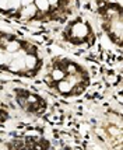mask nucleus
<instances>
[{
    "mask_svg": "<svg viewBox=\"0 0 123 150\" xmlns=\"http://www.w3.org/2000/svg\"><path fill=\"white\" fill-rule=\"evenodd\" d=\"M70 30V38L73 41H84L85 38L90 37V27L83 21H76L74 24H71Z\"/></svg>",
    "mask_w": 123,
    "mask_h": 150,
    "instance_id": "nucleus-1",
    "label": "nucleus"
},
{
    "mask_svg": "<svg viewBox=\"0 0 123 150\" xmlns=\"http://www.w3.org/2000/svg\"><path fill=\"white\" fill-rule=\"evenodd\" d=\"M7 70L11 73H25V63H24V56L20 58H13V60L8 63Z\"/></svg>",
    "mask_w": 123,
    "mask_h": 150,
    "instance_id": "nucleus-2",
    "label": "nucleus"
},
{
    "mask_svg": "<svg viewBox=\"0 0 123 150\" xmlns=\"http://www.w3.org/2000/svg\"><path fill=\"white\" fill-rule=\"evenodd\" d=\"M20 11V17L22 20H32L37 18V14H38V8L35 7V4H28V6L21 7L18 10Z\"/></svg>",
    "mask_w": 123,
    "mask_h": 150,
    "instance_id": "nucleus-3",
    "label": "nucleus"
},
{
    "mask_svg": "<svg viewBox=\"0 0 123 150\" xmlns=\"http://www.w3.org/2000/svg\"><path fill=\"white\" fill-rule=\"evenodd\" d=\"M24 63H25V72H34V70H37V67H38V56L37 55H32V53H27L25 56H24Z\"/></svg>",
    "mask_w": 123,
    "mask_h": 150,
    "instance_id": "nucleus-4",
    "label": "nucleus"
},
{
    "mask_svg": "<svg viewBox=\"0 0 123 150\" xmlns=\"http://www.w3.org/2000/svg\"><path fill=\"white\" fill-rule=\"evenodd\" d=\"M3 48H4V51L8 53H15L22 48V44H21L20 41H17V39H10Z\"/></svg>",
    "mask_w": 123,
    "mask_h": 150,
    "instance_id": "nucleus-5",
    "label": "nucleus"
},
{
    "mask_svg": "<svg viewBox=\"0 0 123 150\" xmlns=\"http://www.w3.org/2000/svg\"><path fill=\"white\" fill-rule=\"evenodd\" d=\"M73 88H74V86H71L66 79L58 81V91L60 94H73Z\"/></svg>",
    "mask_w": 123,
    "mask_h": 150,
    "instance_id": "nucleus-6",
    "label": "nucleus"
},
{
    "mask_svg": "<svg viewBox=\"0 0 123 150\" xmlns=\"http://www.w3.org/2000/svg\"><path fill=\"white\" fill-rule=\"evenodd\" d=\"M49 76H51V79H52V81H56V83H58V81H60V80L66 79V73L60 66H58V67H53Z\"/></svg>",
    "mask_w": 123,
    "mask_h": 150,
    "instance_id": "nucleus-7",
    "label": "nucleus"
},
{
    "mask_svg": "<svg viewBox=\"0 0 123 150\" xmlns=\"http://www.w3.org/2000/svg\"><path fill=\"white\" fill-rule=\"evenodd\" d=\"M34 4L38 8V13H49L51 11V6L48 3V0H34Z\"/></svg>",
    "mask_w": 123,
    "mask_h": 150,
    "instance_id": "nucleus-8",
    "label": "nucleus"
},
{
    "mask_svg": "<svg viewBox=\"0 0 123 150\" xmlns=\"http://www.w3.org/2000/svg\"><path fill=\"white\" fill-rule=\"evenodd\" d=\"M11 60H13V53H8V52H6V51L0 53V66L7 67Z\"/></svg>",
    "mask_w": 123,
    "mask_h": 150,
    "instance_id": "nucleus-9",
    "label": "nucleus"
},
{
    "mask_svg": "<svg viewBox=\"0 0 123 150\" xmlns=\"http://www.w3.org/2000/svg\"><path fill=\"white\" fill-rule=\"evenodd\" d=\"M20 8H21V0H10V3H8V10L18 11Z\"/></svg>",
    "mask_w": 123,
    "mask_h": 150,
    "instance_id": "nucleus-10",
    "label": "nucleus"
},
{
    "mask_svg": "<svg viewBox=\"0 0 123 150\" xmlns=\"http://www.w3.org/2000/svg\"><path fill=\"white\" fill-rule=\"evenodd\" d=\"M27 107L28 105H37L38 104V97L37 96H34V94H27Z\"/></svg>",
    "mask_w": 123,
    "mask_h": 150,
    "instance_id": "nucleus-11",
    "label": "nucleus"
},
{
    "mask_svg": "<svg viewBox=\"0 0 123 150\" xmlns=\"http://www.w3.org/2000/svg\"><path fill=\"white\" fill-rule=\"evenodd\" d=\"M48 3H49V6H51V8H52V7H58V6H59L60 0H48Z\"/></svg>",
    "mask_w": 123,
    "mask_h": 150,
    "instance_id": "nucleus-12",
    "label": "nucleus"
},
{
    "mask_svg": "<svg viewBox=\"0 0 123 150\" xmlns=\"http://www.w3.org/2000/svg\"><path fill=\"white\" fill-rule=\"evenodd\" d=\"M34 0H21V7L28 6V4H32Z\"/></svg>",
    "mask_w": 123,
    "mask_h": 150,
    "instance_id": "nucleus-13",
    "label": "nucleus"
}]
</instances>
